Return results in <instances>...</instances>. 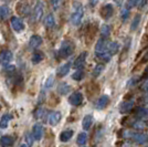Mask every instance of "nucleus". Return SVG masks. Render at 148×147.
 I'll return each instance as SVG.
<instances>
[{"label":"nucleus","mask_w":148,"mask_h":147,"mask_svg":"<svg viewBox=\"0 0 148 147\" xmlns=\"http://www.w3.org/2000/svg\"><path fill=\"white\" fill-rule=\"evenodd\" d=\"M84 16V7L81 2H75L73 7V12L71 14V23L73 25H79L82 22Z\"/></svg>","instance_id":"1"},{"label":"nucleus","mask_w":148,"mask_h":147,"mask_svg":"<svg viewBox=\"0 0 148 147\" xmlns=\"http://www.w3.org/2000/svg\"><path fill=\"white\" fill-rule=\"evenodd\" d=\"M43 12H44V6L42 3V1H37L34 8L32 9L30 14V22L31 23H37L39 22L42 17H43Z\"/></svg>","instance_id":"2"},{"label":"nucleus","mask_w":148,"mask_h":147,"mask_svg":"<svg viewBox=\"0 0 148 147\" xmlns=\"http://www.w3.org/2000/svg\"><path fill=\"white\" fill-rule=\"evenodd\" d=\"M74 50H75L74 43L69 41V40H65V41L62 42L61 47L59 49V56L62 58V59H66V58L73 54Z\"/></svg>","instance_id":"3"},{"label":"nucleus","mask_w":148,"mask_h":147,"mask_svg":"<svg viewBox=\"0 0 148 147\" xmlns=\"http://www.w3.org/2000/svg\"><path fill=\"white\" fill-rule=\"evenodd\" d=\"M17 12H19L20 16L22 17H27L31 14V5L29 0H19V2L17 3Z\"/></svg>","instance_id":"4"},{"label":"nucleus","mask_w":148,"mask_h":147,"mask_svg":"<svg viewBox=\"0 0 148 147\" xmlns=\"http://www.w3.org/2000/svg\"><path fill=\"white\" fill-rule=\"evenodd\" d=\"M107 44H108V40L103 39V38H101L96 42V44H95V54L99 59L106 53H108L107 52Z\"/></svg>","instance_id":"5"},{"label":"nucleus","mask_w":148,"mask_h":147,"mask_svg":"<svg viewBox=\"0 0 148 147\" xmlns=\"http://www.w3.org/2000/svg\"><path fill=\"white\" fill-rule=\"evenodd\" d=\"M127 135L130 136V138L133 139V141L137 143V144H146L148 143V135L146 134H143V133H133V132H130V133H127Z\"/></svg>","instance_id":"6"},{"label":"nucleus","mask_w":148,"mask_h":147,"mask_svg":"<svg viewBox=\"0 0 148 147\" xmlns=\"http://www.w3.org/2000/svg\"><path fill=\"white\" fill-rule=\"evenodd\" d=\"M10 22H11V27H12V29L16 32H22V31L25 30V23H23V21H22V19L19 18V17H11L10 19Z\"/></svg>","instance_id":"7"},{"label":"nucleus","mask_w":148,"mask_h":147,"mask_svg":"<svg viewBox=\"0 0 148 147\" xmlns=\"http://www.w3.org/2000/svg\"><path fill=\"white\" fill-rule=\"evenodd\" d=\"M13 55L10 50H2L0 52V64L2 65H8L10 62L12 61Z\"/></svg>","instance_id":"8"},{"label":"nucleus","mask_w":148,"mask_h":147,"mask_svg":"<svg viewBox=\"0 0 148 147\" xmlns=\"http://www.w3.org/2000/svg\"><path fill=\"white\" fill-rule=\"evenodd\" d=\"M83 94L81 92H74L72 93L71 95H70V98H69V103L71 105H73V106H79L83 103Z\"/></svg>","instance_id":"9"},{"label":"nucleus","mask_w":148,"mask_h":147,"mask_svg":"<svg viewBox=\"0 0 148 147\" xmlns=\"http://www.w3.org/2000/svg\"><path fill=\"white\" fill-rule=\"evenodd\" d=\"M86 56H87V52H82L73 63V67L76 69V70H83V67L85 65V61H86Z\"/></svg>","instance_id":"10"},{"label":"nucleus","mask_w":148,"mask_h":147,"mask_svg":"<svg viewBox=\"0 0 148 147\" xmlns=\"http://www.w3.org/2000/svg\"><path fill=\"white\" fill-rule=\"evenodd\" d=\"M62 118V114L61 112L59 111H54L52 113H50L49 117H48V123H49L51 126H56Z\"/></svg>","instance_id":"11"},{"label":"nucleus","mask_w":148,"mask_h":147,"mask_svg":"<svg viewBox=\"0 0 148 147\" xmlns=\"http://www.w3.org/2000/svg\"><path fill=\"white\" fill-rule=\"evenodd\" d=\"M113 13H114V7H113V5H111V3L105 5V6H103L102 9H101V16H102L103 19H105V20L111 18L112 16H113Z\"/></svg>","instance_id":"12"},{"label":"nucleus","mask_w":148,"mask_h":147,"mask_svg":"<svg viewBox=\"0 0 148 147\" xmlns=\"http://www.w3.org/2000/svg\"><path fill=\"white\" fill-rule=\"evenodd\" d=\"M133 107H134V100L124 101L123 103L121 104V106H119V111L123 114H127V113H130V111L133 110Z\"/></svg>","instance_id":"13"},{"label":"nucleus","mask_w":148,"mask_h":147,"mask_svg":"<svg viewBox=\"0 0 148 147\" xmlns=\"http://www.w3.org/2000/svg\"><path fill=\"white\" fill-rule=\"evenodd\" d=\"M42 42H43V40H42V38L40 37V36L33 34V36L30 38L29 47H30L31 49H37V48H39V47L42 44Z\"/></svg>","instance_id":"14"},{"label":"nucleus","mask_w":148,"mask_h":147,"mask_svg":"<svg viewBox=\"0 0 148 147\" xmlns=\"http://www.w3.org/2000/svg\"><path fill=\"white\" fill-rule=\"evenodd\" d=\"M32 135H33V137H34L36 141H40V139L42 138V135H43V127H42L41 124L37 123V124L33 125V132H32Z\"/></svg>","instance_id":"15"},{"label":"nucleus","mask_w":148,"mask_h":147,"mask_svg":"<svg viewBox=\"0 0 148 147\" xmlns=\"http://www.w3.org/2000/svg\"><path fill=\"white\" fill-rule=\"evenodd\" d=\"M121 49V45L119 43L116 42V41H108V44H107V52L111 55H114L118 53V51Z\"/></svg>","instance_id":"16"},{"label":"nucleus","mask_w":148,"mask_h":147,"mask_svg":"<svg viewBox=\"0 0 148 147\" xmlns=\"http://www.w3.org/2000/svg\"><path fill=\"white\" fill-rule=\"evenodd\" d=\"M108 103H110V98H108L107 95H102V96L97 100L95 107H96L97 110H104L105 107L108 105Z\"/></svg>","instance_id":"17"},{"label":"nucleus","mask_w":148,"mask_h":147,"mask_svg":"<svg viewBox=\"0 0 148 147\" xmlns=\"http://www.w3.org/2000/svg\"><path fill=\"white\" fill-rule=\"evenodd\" d=\"M14 144V138L12 136H9V135H5L0 138V145L1 147H11Z\"/></svg>","instance_id":"18"},{"label":"nucleus","mask_w":148,"mask_h":147,"mask_svg":"<svg viewBox=\"0 0 148 147\" xmlns=\"http://www.w3.org/2000/svg\"><path fill=\"white\" fill-rule=\"evenodd\" d=\"M71 65H72V63H71V62H68V63H65V64L61 65V67L58 69V71H56V74H58L60 78H63V76H65V75H66V74H69V72H70Z\"/></svg>","instance_id":"19"},{"label":"nucleus","mask_w":148,"mask_h":147,"mask_svg":"<svg viewBox=\"0 0 148 147\" xmlns=\"http://www.w3.org/2000/svg\"><path fill=\"white\" fill-rule=\"evenodd\" d=\"M72 136H73V131L72 129H65L60 134V141L62 143H66L72 138Z\"/></svg>","instance_id":"20"},{"label":"nucleus","mask_w":148,"mask_h":147,"mask_svg":"<svg viewBox=\"0 0 148 147\" xmlns=\"http://www.w3.org/2000/svg\"><path fill=\"white\" fill-rule=\"evenodd\" d=\"M44 25L47 27V28H53L54 25H56V17H54V14L53 13H49L45 19H44Z\"/></svg>","instance_id":"21"},{"label":"nucleus","mask_w":148,"mask_h":147,"mask_svg":"<svg viewBox=\"0 0 148 147\" xmlns=\"http://www.w3.org/2000/svg\"><path fill=\"white\" fill-rule=\"evenodd\" d=\"M58 92L61 95H66L68 93L71 92V86L69 85L68 83L63 82V83L59 84V86H58Z\"/></svg>","instance_id":"22"},{"label":"nucleus","mask_w":148,"mask_h":147,"mask_svg":"<svg viewBox=\"0 0 148 147\" xmlns=\"http://www.w3.org/2000/svg\"><path fill=\"white\" fill-rule=\"evenodd\" d=\"M10 14V8L8 6H0V20H6Z\"/></svg>","instance_id":"23"},{"label":"nucleus","mask_w":148,"mask_h":147,"mask_svg":"<svg viewBox=\"0 0 148 147\" xmlns=\"http://www.w3.org/2000/svg\"><path fill=\"white\" fill-rule=\"evenodd\" d=\"M11 118H12V116L10 114H5L0 118V128H7V126H8Z\"/></svg>","instance_id":"24"},{"label":"nucleus","mask_w":148,"mask_h":147,"mask_svg":"<svg viewBox=\"0 0 148 147\" xmlns=\"http://www.w3.org/2000/svg\"><path fill=\"white\" fill-rule=\"evenodd\" d=\"M93 124V117L92 115H85L83 118V122H82V126L84 129H88Z\"/></svg>","instance_id":"25"},{"label":"nucleus","mask_w":148,"mask_h":147,"mask_svg":"<svg viewBox=\"0 0 148 147\" xmlns=\"http://www.w3.org/2000/svg\"><path fill=\"white\" fill-rule=\"evenodd\" d=\"M44 55L42 52H40V51H36L33 55H32V63L33 64H38V63H40V62L43 60Z\"/></svg>","instance_id":"26"},{"label":"nucleus","mask_w":148,"mask_h":147,"mask_svg":"<svg viewBox=\"0 0 148 147\" xmlns=\"http://www.w3.org/2000/svg\"><path fill=\"white\" fill-rule=\"evenodd\" d=\"M104 71V64H102V63H99V64H96L95 67L93 69L92 71V75L94 78H97L101 75V73Z\"/></svg>","instance_id":"27"},{"label":"nucleus","mask_w":148,"mask_h":147,"mask_svg":"<svg viewBox=\"0 0 148 147\" xmlns=\"http://www.w3.org/2000/svg\"><path fill=\"white\" fill-rule=\"evenodd\" d=\"M111 34V27L108 25H103L101 28V36L103 39H107Z\"/></svg>","instance_id":"28"},{"label":"nucleus","mask_w":148,"mask_h":147,"mask_svg":"<svg viewBox=\"0 0 148 147\" xmlns=\"http://www.w3.org/2000/svg\"><path fill=\"white\" fill-rule=\"evenodd\" d=\"M140 14L139 13H137L135 17H134V19H133V22H132V25H130V30L132 31H135L137 28H138V25H139V23H140Z\"/></svg>","instance_id":"29"},{"label":"nucleus","mask_w":148,"mask_h":147,"mask_svg":"<svg viewBox=\"0 0 148 147\" xmlns=\"http://www.w3.org/2000/svg\"><path fill=\"white\" fill-rule=\"evenodd\" d=\"M84 76H85V73H84V71L83 70H76L73 74H72V79L75 81H81L84 79Z\"/></svg>","instance_id":"30"},{"label":"nucleus","mask_w":148,"mask_h":147,"mask_svg":"<svg viewBox=\"0 0 148 147\" xmlns=\"http://www.w3.org/2000/svg\"><path fill=\"white\" fill-rule=\"evenodd\" d=\"M87 141V136L85 133H80V134L77 135V139H76V143H77V145H80V146H84L85 145V143Z\"/></svg>","instance_id":"31"},{"label":"nucleus","mask_w":148,"mask_h":147,"mask_svg":"<svg viewBox=\"0 0 148 147\" xmlns=\"http://www.w3.org/2000/svg\"><path fill=\"white\" fill-rule=\"evenodd\" d=\"M53 83H54V76H53V75H50L49 78L45 80V82H44V89H45V90L51 89L52 85H53Z\"/></svg>","instance_id":"32"},{"label":"nucleus","mask_w":148,"mask_h":147,"mask_svg":"<svg viewBox=\"0 0 148 147\" xmlns=\"http://www.w3.org/2000/svg\"><path fill=\"white\" fill-rule=\"evenodd\" d=\"M138 2H139V0H127L126 3H125V8H127L128 10H130L132 8L138 6Z\"/></svg>","instance_id":"33"},{"label":"nucleus","mask_w":148,"mask_h":147,"mask_svg":"<svg viewBox=\"0 0 148 147\" xmlns=\"http://www.w3.org/2000/svg\"><path fill=\"white\" fill-rule=\"evenodd\" d=\"M130 11L127 8H124L123 10H122V12H121V19L123 20V22H125L127 19L130 18Z\"/></svg>","instance_id":"34"},{"label":"nucleus","mask_w":148,"mask_h":147,"mask_svg":"<svg viewBox=\"0 0 148 147\" xmlns=\"http://www.w3.org/2000/svg\"><path fill=\"white\" fill-rule=\"evenodd\" d=\"M33 141H34V137H33V135L32 134H28L27 136H25V142H28V144H27V146L28 147L32 146Z\"/></svg>","instance_id":"35"},{"label":"nucleus","mask_w":148,"mask_h":147,"mask_svg":"<svg viewBox=\"0 0 148 147\" xmlns=\"http://www.w3.org/2000/svg\"><path fill=\"white\" fill-rule=\"evenodd\" d=\"M51 5H52L54 10H58L59 7L61 6V0H51Z\"/></svg>","instance_id":"36"},{"label":"nucleus","mask_w":148,"mask_h":147,"mask_svg":"<svg viewBox=\"0 0 148 147\" xmlns=\"http://www.w3.org/2000/svg\"><path fill=\"white\" fill-rule=\"evenodd\" d=\"M44 113H45V111H44L43 109H38L37 112L34 113V116H36V118H40Z\"/></svg>","instance_id":"37"},{"label":"nucleus","mask_w":148,"mask_h":147,"mask_svg":"<svg viewBox=\"0 0 148 147\" xmlns=\"http://www.w3.org/2000/svg\"><path fill=\"white\" fill-rule=\"evenodd\" d=\"M134 127L136 129H142L143 127H145V123H143L142 121H137V122L134 124Z\"/></svg>","instance_id":"38"},{"label":"nucleus","mask_w":148,"mask_h":147,"mask_svg":"<svg viewBox=\"0 0 148 147\" xmlns=\"http://www.w3.org/2000/svg\"><path fill=\"white\" fill-rule=\"evenodd\" d=\"M147 3H148V0H139V2H138V6H137V7H138L139 9H143V8L146 6Z\"/></svg>","instance_id":"39"},{"label":"nucleus","mask_w":148,"mask_h":147,"mask_svg":"<svg viewBox=\"0 0 148 147\" xmlns=\"http://www.w3.org/2000/svg\"><path fill=\"white\" fill-rule=\"evenodd\" d=\"M142 89L145 92H148V78L144 81V83H143V85H142Z\"/></svg>","instance_id":"40"},{"label":"nucleus","mask_w":148,"mask_h":147,"mask_svg":"<svg viewBox=\"0 0 148 147\" xmlns=\"http://www.w3.org/2000/svg\"><path fill=\"white\" fill-rule=\"evenodd\" d=\"M137 81H138V78H133V79H132V80L128 82V84H127V85H128V86L135 85L136 83H137Z\"/></svg>","instance_id":"41"},{"label":"nucleus","mask_w":148,"mask_h":147,"mask_svg":"<svg viewBox=\"0 0 148 147\" xmlns=\"http://www.w3.org/2000/svg\"><path fill=\"white\" fill-rule=\"evenodd\" d=\"M90 2H91V5H92V6H95V5L99 2V0H90Z\"/></svg>","instance_id":"42"},{"label":"nucleus","mask_w":148,"mask_h":147,"mask_svg":"<svg viewBox=\"0 0 148 147\" xmlns=\"http://www.w3.org/2000/svg\"><path fill=\"white\" fill-rule=\"evenodd\" d=\"M145 101L148 103V93H147V95H146V98H145Z\"/></svg>","instance_id":"43"},{"label":"nucleus","mask_w":148,"mask_h":147,"mask_svg":"<svg viewBox=\"0 0 148 147\" xmlns=\"http://www.w3.org/2000/svg\"><path fill=\"white\" fill-rule=\"evenodd\" d=\"M20 147H28V146H27V144H23V145H21Z\"/></svg>","instance_id":"44"},{"label":"nucleus","mask_w":148,"mask_h":147,"mask_svg":"<svg viewBox=\"0 0 148 147\" xmlns=\"http://www.w3.org/2000/svg\"><path fill=\"white\" fill-rule=\"evenodd\" d=\"M146 116H148V107L146 109Z\"/></svg>","instance_id":"45"}]
</instances>
